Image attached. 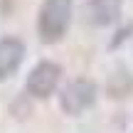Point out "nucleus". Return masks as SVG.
Wrapping results in <instances>:
<instances>
[{"label":"nucleus","mask_w":133,"mask_h":133,"mask_svg":"<svg viewBox=\"0 0 133 133\" xmlns=\"http://www.w3.org/2000/svg\"><path fill=\"white\" fill-rule=\"evenodd\" d=\"M22 57H25V47H22L20 39H15V37L0 39V81L10 79L20 69Z\"/></svg>","instance_id":"obj_4"},{"label":"nucleus","mask_w":133,"mask_h":133,"mask_svg":"<svg viewBox=\"0 0 133 133\" xmlns=\"http://www.w3.org/2000/svg\"><path fill=\"white\" fill-rule=\"evenodd\" d=\"M121 3L123 0H91L89 12H91V22L106 27V25H114L121 15Z\"/></svg>","instance_id":"obj_5"},{"label":"nucleus","mask_w":133,"mask_h":133,"mask_svg":"<svg viewBox=\"0 0 133 133\" xmlns=\"http://www.w3.org/2000/svg\"><path fill=\"white\" fill-rule=\"evenodd\" d=\"M96 99V84L91 79H74L71 84L64 86L62 96H59V106L66 116H79L86 111Z\"/></svg>","instance_id":"obj_2"},{"label":"nucleus","mask_w":133,"mask_h":133,"mask_svg":"<svg viewBox=\"0 0 133 133\" xmlns=\"http://www.w3.org/2000/svg\"><path fill=\"white\" fill-rule=\"evenodd\" d=\"M59 76H62L59 64L39 62L32 71H30L25 89H27V94L35 96V99H47V96L54 94V89H57V84H59Z\"/></svg>","instance_id":"obj_3"},{"label":"nucleus","mask_w":133,"mask_h":133,"mask_svg":"<svg viewBox=\"0 0 133 133\" xmlns=\"http://www.w3.org/2000/svg\"><path fill=\"white\" fill-rule=\"evenodd\" d=\"M71 22V0H42L37 12V32L39 39L54 44L66 35Z\"/></svg>","instance_id":"obj_1"}]
</instances>
